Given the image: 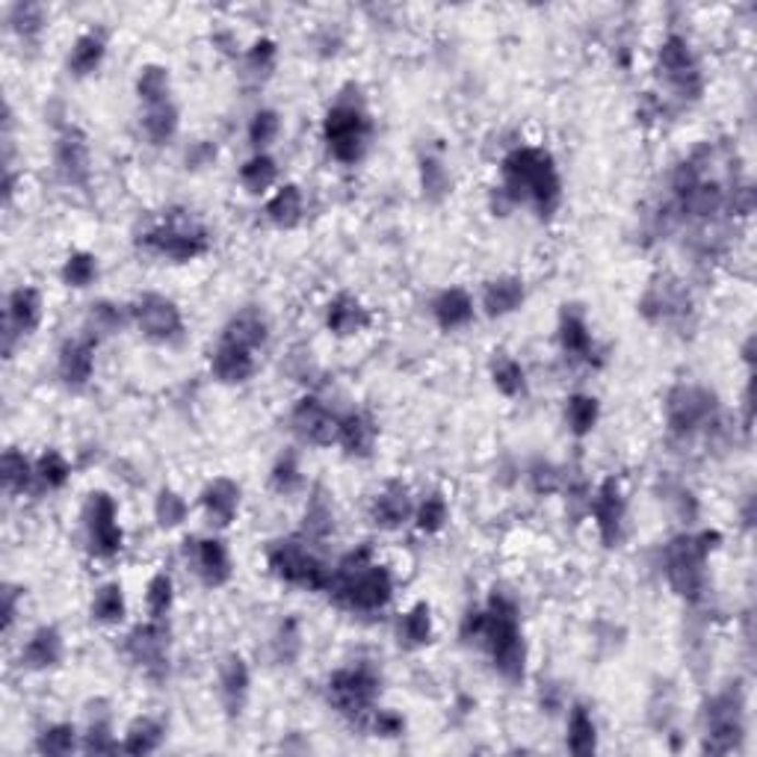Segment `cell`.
Segmentation results:
<instances>
[{"label": "cell", "mask_w": 757, "mask_h": 757, "mask_svg": "<svg viewBox=\"0 0 757 757\" xmlns=\"http://www.w3.org/2000/svg\"><path fill=\"white\" fill-rule=\"evenodd\" d=\"M500 193L512 207H530L539 219H551L563 204V178L554 155L542 146H518L500 160Z\"/></svg>", "instance_id": "6da1fadb"}, {"label": "cell", "mask_w": 757, "mask_h": 757, "mask_svg": "<svg viewBox=\"0 0 757 757\" xmlns=\"http://www.w3.org/2000/svg\"><path fill=\"white\" fill-rule=\"evenodd\" d=\"M335 607L347 612H370L385 610L394 598V577H391L388 565L376 563L373 547L359 544L350 554H343L338 565L331 568L329 589H326Z\"/></svg>", "instance_id": "7a4b0ae2"}, {"label": "cell", "mask_w": 757, "mask_h": 757, "mask_svg": "<svg viewBox=\"0 0 757 757\" xmlns=\"http://www.w3.org/2000/svg\"><path fill=\"white\" fill-rule=\"evenodd\" d=\"M476 648L488 654L495 671L509 683H524L527 678V640L521 631V610L515 598L495 589L486 601V631Z\"/></svg>", "instance_id": "3957f363"}, {"label": "cell", "mask_w": 757, "mask_h": 757, "mask_svg": "<svg viewBox=\"0 0 757 757\" xmlns=\"http://www.w3.org/2000/svg\"><path fill=\"white\" fill-rule=\"evenodd\" d=\"M719 544H722L719 530H696V533L675 535L663 547V574L680 601L696 607L708 598V563Z\"/></svg>", "instance_id": "277c9868"}, {"label": "cell", "mask_w": 757, "mask_h": 757, "mask_svg": "<svg viewBox=\"0 0 757 757\" xmlns=\"http://www.w3.org/2000/svg\"><path fill=\"white\" fill-rule=\"evenodd\" d=\"M663 418L669 429L671 441H696L701 436H710L722 427V406L719 397L704 385L680 382L669 388L666 403H663Z\"/></svg>", "instance_id": "5b68a950"}, {"label": "cell", "mask_w": 757, "mask_h": 757, "mask_svg": "<svg viewBox=\"0 0 757 757\" xmlns=\"http://www.w3.org/2000/svg\"><path fill=\"white\" fill-rule=\"evenodd\" d=\"M370 116L361 98H338L323 118V143L329 155L343 166H355L364 160L370 146Z\"/></svg>", "instance_id": "8992f818"}, {"label": "cell", "mask_w": 757, "mask_h": 757, "mask_svg": "<svg viewBox=\"0 0 757 757\" xmlns=\"http://www.w3.org/2000/svg\"><path fill=\"white\" fill-rule=\"evenodd\" d=\"M267 568L279 583L305 589V592H326L331 580V568L314 554L312 542L300 533L287 539H275L267 547Z\"/></svg>", "instance_id": "52a82bcc"}, {"label": "cell", "mask_w": 757, "mask_h": 757, "mask_svg": "<svg viewBox=\"0 0 757 757\" xmlns=\"http://www.w3.org/2000/svg\"><path fill=\"white\" fill-rule=\"evenodd\" d=\"M378 696H382V675L368 663H352V666L335 669L326 680V699L331 710L350 719L352 725H368Z\"/></svg>", "instance_id": "ba28073f"}, {"label": "cell", "mask_w": 757, "mask_h": 757, "mask_svg": "<svg viewBox=\"0 0 757 757\" xmlns=\"http://www.w3.org/2000/svg\"><path fill=\"white\" fill-rule=\"evenodd\" d=\"M139 249L172 263L199 261L211 252V234L193 216H169L166 223L139 234Z\"/></svg>", "instance_id": "9c48e42d"}, {"label": "cell", "mask_w": 757, "mask_h": 757, "mask_svg": "<svg viewBox=\"0 0 757 757\" xmlns=\"http://www.w3.org/2000/svg\"><path fill=\"white\" fill-rule=\"evenodd\" d=\"M746 737V692L739 683H731L716 692L704 708V743L710 755H731Z\"/></svg>", "instance_id": "30bf717a"}, {"label": "cell", "mask_w": 757, "mask_h": 757, "mask_svg": "<svg viewBox=\"0 0 757 757\" xmlns=\"http://www.w3.org/2000/svg\"><path fill=\"white\" fill-rule=\"evenodd\" d=\"M657 75L669 92L683 104H696L704 95V75L690 39L680 33H669L657 48Z\"/></svg>", "instance_id": "8fae6325"}, {"label": "cell", "mask_w": 757, "mask_h": 757, "mask_svg": "<svg viewBox=\"0 0 757 757\" xmlns=\"http://www.w3.org/2000/svg\"><path fill=\"white\" fill-rule=\"evenodd\" d=\"M131 323L148 343H160V347H169L184 335V314L178 308V302L155 291L139 293L131 302Z\"/></svg>", "instance_id": "7c38bea8"}, {"label": "cell", "mask_w": 757, "mask_h": 757, "mask_svg": "<svg viewBox=\"0 0 757 757\" xmlns=\"http://www.w3.org/2000/svg\"><path fill=\"white\" fill-rule=\"evenodd\" d=\"M169 645H172V633L166 619H148L125 636L127 660L151 680L169 678V660H172Z\"/></svg>", "instance_id": "4fadbf2b"}, {"label": "cell", "mask_w": 757, "mask_h": 757, "mask_svg": "<svg viewBox=\"0 0 757 757\" xmlns=\"http://www.w3.org/2000/svg\"><path fill=\"white\" fill-rule=\"evenodd\" d=\"M89 551L98 560H113L125 547V530L118 524V506L108 492H92L83 509Z\"/></svg>", "instance_id": "5bb4252c"}, {"label": "cell", "mask_w": 757, "mask_h": 757, "mask_svg": "<svg viewBox=\"0 0 757 757\" xmlns=\"http://www.w3.org/2000/svg\"><path fill=\"white\" fill-rule=\"evenodd\" d=\"M54 172L71 190H89L92 184V151L89 136L78 125H63L54 139Z\"/></svg>", "instance_id": "9a60e30c"}, {"label": "cell", "mask_w": 757, "mask_h": 757, "mask_svg": "<svg viewBox=\"0 0 757 757\" xmlns=\"http://www.w3.org/2000/svg\"><path fill=\"white\" fill-rule=\"evenodd\" d=\"M636 308L651 326H675V323L687 320V314L692 312V300L678 279L657 275L654 282H648Z\"/></svg>", "instance_id": "2e32d148"}, {"label": "cell", "mask_w": 757, "mask_h": 757, "mask_svg": "<svg viewBox=\"0 0 757 757\" xmlns=\"http://www.w3.org/2000/svg\"><path fill=\"white\" fill-rule=\"evenodd\" d=\"M589 515L603 547H619L624 539V521H628V497L622 483L615 476H607L589 497Z\"/></svg>", "instance_id": "e0dca14e"}, {"label": "cell", "mask_w": 757, "mask_h": 757, "mask_svg": "<svg viewBox=\"0 0 757 757\" xmlns=\"http://www.w3.org/2000/svg\"><path fill=\"white\" fill-rule=\"evenodd\" d=\"M42 314H45V302L42 293L30 284H19L15 291L7 296V314H3V355L12 359L15 343L30 338L33 331L42 326Z\"/></svg>", "instance_id": "ac0fdd59"}, {"label": "cell", "mask_w": 757, "mask_h": 757, "mask_svg": "<svg viewBox=\"0 0 757 757\" xmlns=\"http://www.w3.org/2000/svg\"><path fill=\"white\" fill-rule=\"evenodd\" d=\"M338 420L340 415H335V411H331L320 397H314V394H305V397L296 399V406L291 408V432L300 438L302 444H338Z\"/></svg>", "instance_id": "d6986e66"}, {"label": "cell", "mask_w": 757, "mask_h": 757, "mask_svg": "<svg viewBox=\"0 0 757 757\" xmlns=\"http://www.w3.org/2000/svg\"><path fill=\"white\" fill-rule=\"evenodd\" d=\"M95 347L98 340L92 335H78V338L63 340L57 352V376L59 382L71 391L87 388L95 376Z\"/></svg>", "instance_id": "ffe728a7"}, {"label": "cell", "mask_w": 757, "mask_h": 757, "mask_svg": "<svg viewBox=\"0 0 757 757\" xmlns=\"http://www.w3.org/2000/svg\"><path fill=\"white\" fill-rule=\"evenodd\" d=\"M216 690H219V701H223L225 713L231 719L244 716L246 704H249V696H252V671H249V663H246L244 654H225L223 663H219V671H216Z\"/></svg>", "instance_id": "44dd1931"}, {"label": "cell", "mask_w": 757, "mask_h": 757, "mask_svg": "<svg viewBox=\"0 0 757 757\" xmlns=\"http://www.w3.org/2000/svg\"><path fill=\"white\" fill-rule=\"evenodd\" d=\"M411 518H415V500H411L406 483H399V479L385 483L376 492V497L370 500V521L378 530L394 533V530H403Z\"/></svg>", "instance_id": "7402d4cb"}, {"label": "cell", "mask_w": 757, "mask_h": 757, "mask_svg": "<svg viewBox=\"0 0 757 757\" xmlns=\"http://www.w3.org/2000/svg\"><path fill=\"white\" fill-rule=\"evenodd\" d=\"M63 657H66V640H63L59 628L57 624H42L21 645L19 666L27 671H50L57 669Z\"/></svg>", "instance_id": "603a6c76"}, {"label": "cell", "mask_w": 757, "mask_h": 757, "mask_svg": "<svg viewBox=\"0 0 757 757\" xmlns=\"http://www.w3.org/2000/svg\"><path fill=\"white\" fill-rule=\"evenodd\" d=\"M240 500H244V488L240 483H234L231 476H216L207 486L202 488V504L207 521L216 527V530H225L237 521V512H240Z\"/></svg>", "instance_id": "cb8c5ba5"}, {"label": "cell", "mask_w": 757, "mask_h": 757, "mask_svg": "<svg viewBox=\"0 0 757 757\" xmlns=\"http://www.w3.org/2000/svg\"><path fill=\"white\" fill-rule=\"evenodd\" d=\"M193 565L199 580H202L207 589H223L234 574L231 554H228L223 539H216V535L193 539Z\"/></svg>", "instance_id": "d4e9b609"}, {"label": "cell", "mask_w": 757, "mask_h": 757, "mask_svg": "<svg viewBox=\"0 0 757 757\" xmlns=\"http://www.w3.org/2000/svg\"><path fill=\"white\" fill-rule=\"evenodd\" d=\"M378 427L368 411H343L338 420V447L350 459H370L376 450Z\"/></svg>", "instance_id": "484cf974"}, {"label": "cell", "mask_w": 757, "mask_h": 757, "mask_svg": "<svg viewBox=\"0 0 757 757\" xmlns=\"http://www.w3.org/2000/svg\"><path fill=\"white\" fill-rule=\"evenodd\" d=\"M527 300V284L524 279L518 275H497V279H488L486 287H483V314L488 320H504L509 314H515Z\"/></svg>", "instance_id": "4316f807"}, {"label": "cell", "mask_w": 757, "mask_h": 757, "mask_svg": "<svg viewBox=\"0 0 757 757\" xmlns=\"http://www.w3.org/2000/svg\"><path fill=\"white\" fill-rule=\"evenodd\" d=\"M373 323V314L359 296L352 293H338L335 300H329L326 305V329L335 335V338H352L359 331L370 329Z\"/></svg>", "instance_id": "83f0119b"}, {"label": "cell", "mask_w": 757, "mask_h": 757, "mask_svg": "<svg viewBox=\"0 0 757 757\" xmlns=\"http://www.w3.org/2000/svg\"><path fill=\"white\" fill-rule=\"evenodd\" d=\"M255 352L237 347V343H228V340H219L216 350L211 352V373H214L216 382L223 385H246L249 378L255 376Z\"/></svg>", "instance_id": "f1b7e54d"}, {"label": "cell", "mask_w": 757, "mask_h": 757, "mask_svg": "<svg viewBox=\"0 0 757 757\" xmlns=\"http://www.w3.org/2000/svg\"><path fill=\"white\" fill-rule=\"evenodd\" d=\"M429 312H432V320H436L438 329L459 331L474 323L476 305L474 300H471V293L462 291V287H444V291L432 300V308H429Z\"/></svg>", "instance_id": "f546056e"}, {"label": "cell", "mask_w": 757, "mask_h": 757, "mask_svg": "<svg viewBox=\"0 0 757 757\" xmlns=\"http://www.w3.org/2000/svg\"><path fill=\"white\" fill-rule=\"evenodd\" d=\"M219 340H228V343H237V347L252 352L261 350L263 343L270 340V320H267V314H263L261 308H255V305L240 308L237 314H231V320L225 323L223 338Z\"/></svg>", "instance_id": "4dcf8cb0"}, {"label": "cell", "mask_w": 757, "mask_h": 757, "mask_svg": "<svg viewBox=\"0 0 757 757\" xmlns=\"http://www.w3.org/2000/svg\"><path fill=\"white\" fill-rule=\"evenodd\" d=\"M104 57H108V36L101 30L80 33L78 39L71 42V50H68V75L80 80L89 78V75H95L98 68L104 66Z\"/></svg>", "instance_id": "1f68e13d"}, {"label": "cell", "mask_w": 757, "mask_h": 757, "mask_svg": "<svg viewBox=\"0 0 757 757\" xmlns=\"http://www.w3.org/2000/svg\"><path fill=\"white\" fill-rule=\"evenodd\" d=\"M556 340H560V350L568 355V359H592L595 338L589 323L583 317V312L577 308H568L565 305L563 314H560V326H556Z\"/></svg>", "instance_id": "d6a6232c"}, {"label": "cell", "mask_w": 757, "mask_h": 757, "mask_svg": "<svg viewBox=\"0 0 757 757\" xmlns=\"http://www.w3.org/2000/svg\"><path fill=\"white\" fill-rule=\"evenodd\" d=\"M436 636V624H432V610L427 601H418L415 607H408L397 622V642L399 648L420 651L427 648Z\"/></svg>", "instance_id": "836d02e7"}, {"label": "cell", "mask_w": 757, "mask_h": 757, "mask_svg": "<svg viewBox=\"0 0 757 757\" xmlns=\"http://www.w3.org/2000/svg\"><path fill=\"white\" fill-rule=\"evenodd\" d=\"M300 535L312 544L329 542L335 535V509H331L329 497L323 495V488H314V495L308 497V506L302 512Z\"/></svg>", "instance_id": "e575fe53"}, {"label": "cell", "mask_w": 757, "mask_h": 757, "mask_svg": "<svg viewBox=\"0 0 757 757\" xmlns=\"http://www.w3.org/2000/svg\"><path fill=\"white\" fill-rule=\"evenodd\" d=\"M263 214H267V219H270L275 228H282V231L296 228V225L305 219V195H302L300 184L279 187V190L272 193L270 202H267V207H263Z\"/></svg>", "instance_id": "d590c367"}, {"label": "cell", "mask_w": 757, "mask_h": 757, "mask_svg": "<svg viewBox=\"0 0 757 757\" xmlns=\"http://www.w3.org/2000/svg\"><path fill=\"white\" fill-rule=\"evenodd\" d=\"M139 127H143V136H146L151 146H157V148L169 146V143L178 136V127H181V113H178L176 101L143 110Z\"/></svg>", "instance_id": "8d00e7d4"}, {"label": "cell", "mask_w": 757, "mask_h": 757, "mask_svg": "<svg viewBox=\"0 0 757 757\" xmlns=\"http://www.w3.org/2000/svg\"><path fill=\"white\" fill-rule=\"evenodd\" d=\"M131 323V305H118L113 300H95L87 312V335L95 340L118 335Z\"/></svg>", "instance_id": "74e56055"}, {"label": "cell", "mask_w": 757, "mask_h": 757, "mask_svg": "<svg viewBox=\"0 0 757 757\" xmlns=\"http://www.w3.org/2000/svg\"><path fill=\"white\" fill-rule=\"evenodd\" d=\"M0 479H3V492L10 497L24 495L30 488H36V462H30L19 447H10L0 459Z\"/></svg>", "instance_id": "f35d334b"}, {"label": "cell", "mask_w": 757, "mask_h": 757, "mask_svg": "<svg viewBox=\"0 0 757 757\" xmlns=\"http://www.w3.org/2000/svg\"><path fill=\"white\" fill-rule=\"evenodd\" d=\"M45 24H48V10L42 3H24V0H19V3H12L10 10H7V27L24 45L39 42L42 33H45Z\"/></svg>", "instance_id": "ab89813d"}, {"label": "cell", "mask_w": 757, "mask_h": 757, "mask_svg": "<svg viewBox=\"0 0 757 757\" xmlns=\"http://www.w3.org/2000/svg\"><path fill=\"white\" fill-rule=\"evenodd\" d=\"M166 728L163 722L155 716H136L127 725L125 737H122V752L127 755H155L157 748L163 746Z\"/></svg>", "instance_id": "60d3db41"}, {"label": "cell", "mask_w": 757, "mask_h": 757, "mask_svg": "<svg viewBox=\"0 0 757 757\" xmlns=\"http://www.w3.org/2000/svg\"><path fill=\"white\" fill-rule=\"evenodd\" d=\"M136 98L143 108H157V104H169L172 101V75L169 68L148 63L139 68L136 75Z\"/></svg>", "instance_id": "b9f144b4"}, {"label": "cell", "mask_w": 757, "mask_h": 757, "mask_svg": "<svg viewBox=\"0 0 757 757\" xmlns=\"http://www.w3.org/2000/svg\"><path fill=\"white\" fill-rule=\"evenodd\" d=\"M565 746L577 757L595 755L598 752V725H595L592 713L586 704H574L568 713V734H565Z\"/></svg>", "instance_id": "7bdbcfd3"}, {"label": "cell", "mask_w": 757, "mask_h": 757, "mask_svg": "<svg viewBox=\"0 0 757 757\" xmlns=\"http://www.w3.org/2000/svg\"><path fill=\"white\" fill-rule=\"evenodd\" d=\"M89 615H92V622L108 624V628L125 622L127 601H125V589H122V583L110 580V583H104V586H98V592L92 595Z\"/></svg>", "instance_id": "ee69618b"}, {"label": "cell", "mask_w": 757, "mask_h": 757, "mask_svg": "<svg viewBox=\"0 0 757 757\" xmlns=\"http://www.w3.org/2000/svg\"><path fill=\"white\" fill-rule=\"evenodd\" d=\"M601 420V403L592 394H572L565 399V423L574 438L592 436Z\"/></svg>", "instance_id": "f6af8a7d"}, {"label": "cell", "mask_w": 757, "mask_h": 757, "mask_svg": "<svg viewBox=\"0 0 757 757\" xmlns=\"http://www.w3.org/2000/svg\"><path fill=\"white\" fill-rule=\"evenodd\" d=\"M279 181V160L267 151H255L244 166H240V184L246 193L263 195Z\"/></svg>", "instance_id": "bcb514c9"}, {"label": "cell", "mask_w": 757, "mask_h": 757, "mask_svg": "<svg viewBox=\"0 0 757 757\" xmlns=\"http://www.w3.org/2000/svg\"><path fill=\"white\" fill-rule=\"evenodd\" d=\"M80 752H89V755L122 752V743L113 737V722H110L108 710H101V713L95 708L89 710V722L87 731H83V739H80Z\"/></svg>", "instance_id": "7dc6e473"}, {"label": "cell", "mask_w": 757, "mask_h": 757, "mask_svg": "<svg viewBox=\"0 0 757 757\" xmlns=\"http://www.w3.org/2000/svg\"><path fill=\"white\" fill-rule=\"evenodd\" d=\"M492 385H495V388L509 399L524 397L527 394L524 364H521L518 359H512V355H506V352L495 355V361H492Z\"/></svg>", "instance_id": "c3c4849f"}, {"label": "cell", "mask_w": 757, "mask_h": 757, "mask_svg": "<svg viewBox=\"0 0 757 757\" xmlns=\"http://www.w3.org/2000/svg\"><path fill=\"white\" fill-rule=\"evenodd\" d=\"M80 739H83V734L71 722H54L36 734V752L48 757L71 755L80 748Z\"/></svg>", "instance_id": "681fc988"}, {"label": "cell", "mask_w": 757, "mask_h": 757, "mask_svg": "<svg viewBox=\"0 0 757 757\" xmlns=\"http://www.w3.org/2000/svg\"><path fill=\"white\" fill-rule=\"evenodd\" d=\"M453 187V178L447 172L444 160L432 151H423L420 155V190H423V199L427 202H441Z\"/></svg>", "instance_id": "f907efd6"}, {"label": "cell", "mask_w": 757, "mask_h": 757, "mask_svg": "<svg viewBox=\"0 0 757 757\" xmlns=\"http://www.w3.org/2000/svg\"><path fill=\"white\" fill-rule=\"evenodd\" d=\"M98 272H101V267H98V258L92 252H71L63 261V270H59V279H63V284L66 287H71V291H87V287H92V284L98 282Z\"/></svg>", "instance_id": "816d5d0a"}, {"label": "cell", "mask_w": 757, "mask_h": 757, "mask_svg": "<svg viewBox=\"0 0 757 757\" xmlns=\"http://www.w3.org/2000/svg\"><path fill=\"white\" fill-rule=\"evenodd\" d=\"M68 479H71V465L59 450H45L36 459V488L39 492H59V488L68 486Z\"/></svg>", "instance_id": "f5cc1de1"}, {"label": "cell", "mask_w": 757, "mask_h": 757, "mask_svg": "<svg viewBox=\"0 0 757 757\" xmlns=\"http://www.w3.org/2000/svg\"><path fill=\"white\" fill-rule=\"evenodd\" d=\"M415 527H418L423 535H438L450 524V506H447V497L441 492H432L429 497H423L418 506H415Z\"/></svg>", "instance_id": "db71d44e"}, {"label": "cell", "mask_w": 757, "mask_h": 757, "mask_svg": "<svg viewBox=\"0 0 757 757\" xmlns=\"http://www.w3.org/2000/svg\"><path fill=\"white\" fill-rule=\"evenodd\" d=\"M279 134H282V116H279V110H255L252 118H249V127H246L249 146H252L255 151H267V148L279 139Z\"/></svg>", "instance_id": "11a10c76"}, {"label": "cell", "mask_w": 757, "mask_h": 757, "mask_svg": "<svg viewBox=\"0 0 757 757\" xmlns=\"http://www.w3.org/2000/svg\"><path fill=\"white\" fill-rule=\"evenodd\" d=\"M302 483H305V476H302L300 456H296L293 450H287V453H282V456L275 459V465H272L270 488L275 492V495L291 497L300 492Z\"/></svg>", "instance_id": "9f6ffc18"}, {"label": "cell", "mask_w": 757, "mask_h": 757, "mask_svg": "<svg viewBox=\"0 0 757 757\" xmlns=\"http://www.w3.org/2000/svg\"><path fill=\"white\" fill-rule=\"evenodd\" d=\"M187 515H190V504L184 500V495H178L176 488H160L155 497V518L160 530H178L184 524Z\"/></svg>", "instance_id": "6f0895ef"}, {"label": "cell", "mask_w": 757, "mask_h": 757, "mask_svg": "<svg viewBox=\"0 0 757 757\" xmlns=\"http://www.w3.org/2000/svg\"><path fill=\"white\" fill-rule=\"evenodd\" d=\"M275 59H279V45L270 36L255 39L244 54L246 75L255 80H267L272 75V68H275Z\"/></svg>", "instance_id": "680465c9"}, {"label": "cell", "mask_w": 757, "mask_h": 757, "mask_svg": "<svg viewBox=\"0 0 757 757\" xmlns=\"http://www.w3.org/2000/svg\"><path fill=\"white\" fill-rule=\"evenodd\" d=\"M176 603V583L166 572H157L146 586V610L148 619H166Z\"/></svg>", "instance_id": "91938a15"}, {"label": "cell", "mask_w": 757, "mask_h": 757, "mask_svg": "<svg viewBox=\"0 0 757 757\" xmlns=\"http://www.w3.org/2000/svg\"><path fill=\"white\" fill-rule=\"evenodd\" d=\"M527 483H530L535 495H556V492L565 488V471L554 462H547V459H535L533 465L527 467Z\"/></svg>", "instance_id": "94428289"}, {"label": "cell", "mask_w": 757, "mask_h": 757, "mask_svg": "<svg viewBox=\"0 0 757 757\" xmlns=\"http://www.w3.org/2000/svg\"><path fill=\"white\" fill-rule=\"evenodd\" d=\"M272 654H275V660L282 663V666H293V663L300 660L302 633L296 619H287V622L275 631V636H272Z\"/></svg>", "instance_id": "6125c7cd"}, {"label": "cell", "mask_w": 757, "mask_h": 757, "mask_svg": "<svg viewBox=\"0 0 757 757\" xmlns=\"http://www.w3.org/2000/svg\"><path fill=\"white\" fill-rule=\"evenodd\" d=\"M364 728L373 734V737H382V739H397L406 734V716L403 713H397V710L391 708H376L373 713H370L368 725Z\"/></svg>", "instance_id": "be15d7a7"}, {"label": "cell", "mask_w": 757, "mask_h": 757, "mask_svg": "<svg viewBox=\"0 0 757 757\" xmlns=\"http://www.w3.org/2000/svg\"><path fill=\"white\" fill-rule=\"evenodd\" d=\"M21 601H24V589L15 586V583H7V586H3V631H7V636H10L12 628H15Z\"/></svg>", "instance_id": "e7e4bbea"}, {"label": "cell", "mask_w": 757, "mask_h": 757, "mask_svg": "<svg viewBox=\"0 0 757 757\" xmlns=\"http://www.w3.org/2000/svg\"><path fill=\"white\" fill-rule=\"evenodd\" d=\"M214 160H216V146L211 143V139H199V143H193V146L187 148V155H184L187 169H202V166L214 163Z\"/></svg>", "instance_id": "03108f58"}]
</instances>
